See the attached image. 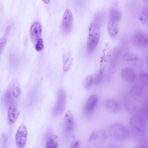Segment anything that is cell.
Masks as SVG:
<instances>
[{
    "mask_svg": "<svg viewBox=\"0 0 148 148\" xmlns=\"http://www.w3.org/2000/svg\"><path fill=\"white\" fill-rule=\"evenodd\" d=\"M139 78L142 82L145 85L148 84V75L147 73L143 72L140 73Z\"/></svg>",
    "mask_w": 148,
    "mask_h": 148,
    "instance_id": "27",
    "label": "cell"
},
{
    "mask_svg": "<svg viewBox=\"0 0 148 148\" xmlns=\"http://www.w3.org/2000/svg\"><path fill=\"white\" fill-rule=\"evenodd\" d=\"M6 38H3L0 39V55L6 44Z\"/></svg>",
    "mask_w": 148,
    "mask_h": 148,
    "instance_id": "29",
    "label": "cell"
},
{
    "mask_svg": "<svg viewBox=\"0 0 148 148\" xmlns=\"http://www.w3.org/2000/svg\"><path fill=\"white\" fill-rule=\"evenodd\" d=\"M121 53V49L119 47H116L113 49L110 55L111 60L113 63L116 62Z\"/></svg>",
    "mask_w": 148,
    "mask_h": 148,
    "instance_id": "22",
    "label": "cell"
},
{
    "mask_svg": "<svg viewBox=\"0 0 148 148\" xmlns=\"http://www.w3.org/2000/svg\"><path fill=\"white\" fill-rule=\"evenodd\" d=\"M74 122L73 114L71 110H68L66 112L64 118V127L65 132L70 134L73 131Z\"/></svg>",
    "mask_w": 148,
    "mask_h": 148,
    "instance_id": "10",
    "label": "cell"
},
{
    "mask_svg": "<svg viewBox=\"0 0 148 148\" xmlns=\"http://www.w3.org/2000/svg\"><path fill=\"white\" fill-rule=\"evenodd\" d=\"M93 82V77L91 75L86 76L83 82V85L84 88L87 90L90 89L92 86Z\"/></svg>",
    "mask_w": 148,
    "mask_h": 148,
    "instance_id": "21",
    "label": "cell"
},
{
    "mask_svg": "<svg viewBox=\"0 0 148 148\" xmlns=\"http://www.w3.org/2000/svg\"><path fill=\"white\" fill-rule=\"evenodd\" d=\"M42 32V26L39 22L37 21L32 24L30 29V35L34 43L36 42L38 39L41 38Z\"/></svg>",
    "mask_w": 148,
    "mask_h": 148,
    "instance_id": "11",
    "label": "cell"
},
{
    "mask_svg": "<svg viewBox=\"0 0 148 148\" xmlns=\"http://www.w3.org/2000/svg\"><path fill=\"white\" fill-rule=\"evenodd\" d=\"M63 69L65 72H67L70 69L73 61V58L70 53H65L63 56Z\"/></svg>",
    "mask_w": 148,
    "mask_h": 148,
    "instance_id": "15",
    "label": "cell"
},
{
    "mask_svg": "<svg viewBox=\"0 0 148 148\" xmlns=\"http://www.w3.org/2000/svg\"><path fill=\"white\" fill-rule=\"evenodd\" d=\"M103 74L102 70H100L95 75L93 79V83L95 85H97L101 82Z\"/></svg>",
    "mask_w": 148,
    "mask_h": 148,
    "instance_id": "25",
    "label": "cell"
},
{
    "mask_svg": "<svg viewBox=\"0 0 148 148\" xmlns=\"http://www.w3.org/2000/svg\"><path fill=\"white\" fill-rule=\"evenodd\" d=\"M121 17V14L119 9L114 6L112 7L109 12L110 20L118 23Z\"/></svg>",
    "mask_w": 148,
    "mask_h": 148,
    "instance_id": "17",
    "label": "cell"
},
{
    "mask_svg": "<svg viewBox=\"0 0 148 148\" xmlns=\"http://www.w3.org/2000/svg\"><path fill=\"white\" fill-rule=\"evenodd\" d=\"M132 40L134 44L138 46L144 47L148 45V35L143 31H138L135 33L132 37Z\"/></svg>",
    "mask_w": 148,
    "mask_h": 148,
    "instance_id": "9",
    "label": "cell"
},
{
    "mask_svg": "<svg viewBox=\"0 0 148 148\" xmlns=\"http://www.w3.org/2000/svg\"><path fill=\"white\" fill-rule=\"evenodd\" d=\"M143 89L141 87L138 85H136L133 86L130 90V94L135 98H138L142 94Z\"/></svg>",
    "mask_w": 148,
    "mask_h": 148,
    "instance_id": "20",
    "label": "cell"
},
{
    "mask_svg": "<svg viewBox=\"0 0 148 148\" xmlns=\"http://www.w3.org/2000/svg\"><path fill=\"white\" fill-rule=\"evenodd\" d=\"M73 17L72 12L69 8H67L64 14L62 23L61 28L65 34H69L72 27Z\"/></svg>",
    "mask_w": 148,
    "mask_h": 148,
    "instance_id": "6",
    "label": "cell"
},
{
    "mask_svg": "<svg viewBox=\"0 0 148 148\" xmlns=\"http://www.w3.org/2000/svg\"><path fill=\"white\" fill-rule=\"evenodd\" d=\"M21 88L18 83H15L13 85L12 88V94L15 97H18L20 94Z\"/></svg>",
    "mask_w": 148,
    "mask_h": 148,
    "instance_id": "26",
    "label": "cell"
},
{
    "mask_svg": "<svg viewBox=\"0 0 148 148\" xmlns=\"http://www.w3.org/2000/svg\"><path fill=\"white\" fill-rule=\"evenodd\" d=\"M135 148H148L147 145L145 144L140 145Z\"/></svg>",
    "mask_w": 148,
    "mask_h": 148,
    "instance_id": "31",
    "label": "cell"
},
{
    "mask_svg": "<svg viewBox=\"0 0 148 148\" xmlns=\"http://www.w3.org/2000/svg\"><path fill=\"white\" fill-rule=\"evenodd\" d=\"M121 78L124 80L132 82L135 79L136 74L133 69L129 67H126L121 71Z\"/></svg>",
    "mask_w": 148,
    "mask_h": 148,
    "instance_id": "13",
    "label": "cell"
},
{
    "mask_svg": "<svg viewBox=\"0 0 148 148\" xmlns=\"http://www.w3.org/2000/svg\"><path fill=\"white\" fill-rule=\"evenodd\" d=\"M103 104L104 108L106 111L111 113L118 112L121 108L118 102L113 99H106L104 101Z\"/></svg>",
    "mask_w": 148,
    "mask_h": 148,
    "instance_id": "12",
    "label": "cell"
},
{
    "mask_svg": "<svg viewBox=\"0 0 148 148\" xmlns=\"http://www.w3.org/2000/svg\"><path fill=\"white\" fill-rule=\"evenodd\" d=\"M27 131L26 126L22 124L19 127L16 135V142L17 148H23L26 141Z\"/></svg>",
    "mask_w": 148,
    "mask_h": 148,
    "instance_id": "7",
    "label": "cell"
},
{
    "mask_svg": "<svg viewBox=\"0 0 148 148\" xmlns=\"http://www.w3.org/2000/svg\"><path fill=\"white\" fill-rule=\"evenodd\" d=\"M44 48L43 40L42 38L38 39L36 42L35 49L38 51H41Z\"/></svg>",
    "mask_w": 148,
    "mask_h": 148,
    "instance_id": "28",
    "label": "cell"
},
{
    "mask_svg": "<svg viewBox=\"0 0 148 148\" xmlns=\"http://www.w3.org/2000/svg\"><path fill=\"white\" fill-rule=\"evenodd\" d=\"M123 58L124 60L127 62L136 61L138 60L139 58L135 54L129 52L124 54Z\"/></svg>",
    "mask_w": 148,
    "mask_h": 148,
    "instance_id": "24",
    "label": "cell"
},
{
    "mask_svg": "<svg viewBox=\"0 0 148 148\" xmlns=\"http://www.w3.org/2000/svg\"><path fill=\"white\" fill-rule=\"evenodd\" d=\"M19 114V112L15 106L12 105L8 108V119L9 123L13 124L17 119Z\"/></svg>",
    "mask_w": 148,
    "mask_h": 148,
    "instance_id": "14",
    "label": "cell"
},
{
    "mask_svg": "<svg viewBox=\"0 0 148 148\" xmlns=\"http://www.w3.org/2000/svg\"><path fill=\"white\" fill-rule=\"evenodd\" d=\"M106 138L107 135L105 131L102 129H98L91 134L89 138V142L93 145L99 146L105 142Z\"/></svg>",
    "mask_w": 148,
    "mask_h": 148,
    "instance_id": "5",
    "label": "cell"
},
{
    "mask_svg": "<svg viewBox=\"0 0 148 148\" xmlns=\"http://www.w3.org/2000/svg\"><path fill=\"white\" fill-rule=\"evenodd\" d=\"M110 136L114 140L123 141L126 139L129 136V132L124 125L119 123L111 125L109 129Z\"/></svg>",
    "mask_w": 148,
    "mask_h": 148,
    "instance_id": "2",
    "label": "cell"
},
{
    "mask_svg": "<svg viewBox=\"0 0 148 148\" xmlns=\"http://www.w3.org/2000/svg\"><path fill=\"white\" fill-rule=\"evenodd\" d=\"M148 10H145L141 12L138 16L140 21L143 24L147 25L148 23Z\"/></svg>",
    "mask_w": 148,
    "mask_h": 148,
    "instance_id": "23",
    "label": "cell"
},
{
    "mask_svg": "<svg viewBox=\"0 0 148 148\" xmlns=\"http://www.w3.org/2000/svg\"></svg>",
    "mask_w": 148,
    "mask_h": 148,
    "instance_id": "33",
    "label": "cell"
},
{
    "mask_svg": "<svg viewBox=\"0 0 148 148\" xmlns=\"http://www.w3.org/2000/svg\"><path fill=\"white\" fill-rule=\"evenodd\" d=\"M66 95L65 91L62 89H59L57 92V101L52 110L54 116H58L64 111L65 107Z\"/></svg>",
    "mask_w": 148,
    "mask_h": 148,
    "instance_id": "4",
    "label": "cell"
},
{
    "mask_svg": "<svg viewBox=\"0 0 148 148\" xmlns=\"http://www.w3.org/2000/svg\"><path fill=\"white\" fill-rule=\"evenodd\" d=\"M97 96L95 94L90 96L86 101L84 107L83 112L86 117L91 116L95 107L98 101Z\"/></svg>",
    "mask_w": 148,
    "mask_h": 148,
    "instance_id": "8",
    "label": "cell"
},
{
    "mask_svg": "<svg viewBox=\"0 0 148 148\" xmlns=\"http://www.w3.org/2000/svg\"><path fill=\"white\" fill-rule=\"evenodd\" d=\"M129 122L131 127L137 133L144 134L147 132V122L143 116L138 114L134 115L130 118Z\"/></svg>",
    "mask_w": 148,
    "mask_h": 148,
    "instance_id": "3",
    "label": "cell"
},
{
    "mask_svg": "<svg viewBox=\"0 0 148 148\" xmlns=\"http://www.w3.org/2000/svg\"><path fill=\"white\" fill-rule=\"evenodd\" d=\"M13 95L12 93L10 90L5 92L4 96V101L5 105L7 106L12 105L14 101Z\"/></svg>",
    "mask_w": 148,
    "mask_h": 148,
    "instance_id": "18",
    "label": "cell"
},
{
    "mask_svg": "<svg viewBox=\"0 0 148 148\" xmlns=\"http://www.w3.org/2000/svg\"><path fill=\"white\" fill-rule=\"evenodd\" d=\"M79 141L78 140H75L72 142L70 148H79Z\"/></svg>",
    "mask_w": 148,
    "mask_h": 148,
    "instance_id": "30",
    "label": "cell"
},
{
    "mask_svg": "<svg viewBox=\"0 0 148 148\" xmlns=\"http://www.w3.org/2000/svg\"><path fill=\"white\" fill-rule=\"evenodd\" d=\"M100 35L99 25L92 23L90 25L87 44V48L89 53L92 52L97 47L99 40Z\"/></svg>",
    "mask_w": 148,
    "mask_h": 148,
    "instance_id": "1",
    "label": "cell"
},
{
    "mask_svg": "<svg viewBox=\"0 0 148 148\" xmlns=\"http://www.w3.org/2000/svg\"><path fill=\"white\" fill-rule=\"evenodd\" d=\"M108 31L109 35L112 37H116L119 32L118 23L109 20L108 25Z\"/></svg>",
    "mask_w": 148,
    "mask_h": 148,
    "instance_id": "16",
    "label": "cell"
},
{
    "mask_svg": "<svg viewBox=\"0 0 148 148\" xmlns=\"http://www.w3.org/2000/svg\"><path fill=\"white\" fill-rule=\"evenodd\" d=\"M43 1L44 2V3L46 4H48V3H49V2L50 1H48V0H44L42 1Z\"/></svg>",
    "mask_w": 148,
    "mask_h": 148,
    "instance_id": "32",
    "label": "cell"
},
{
    "mask_svg": "<svg viewBox=\"0 0 148 148\" xmlns=\"http://www.w3.org/2000/svg\"><path fill=\"white\" fill-rule=\"evenodd\" d=\"M58 138L57 136H51L48 141L45 148H58Z\"/></svg>",
    "mask_w": 148,
    "mask_h": 148,
    "instance_id": "19",
    "label": "cell"
}]
</instances>
